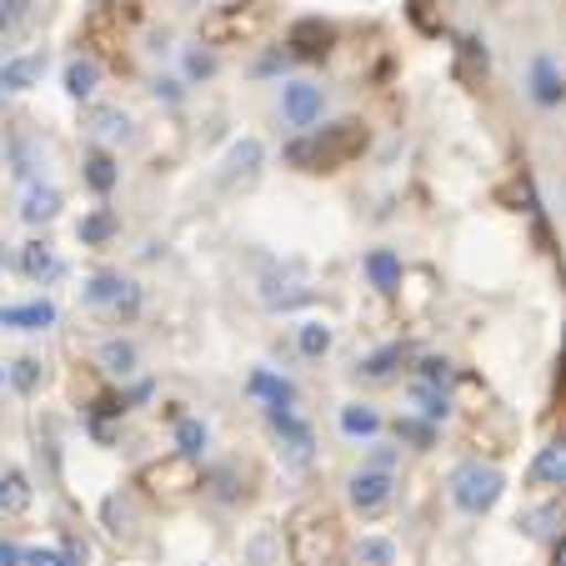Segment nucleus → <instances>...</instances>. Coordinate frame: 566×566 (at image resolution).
<instances>
[{
    "label": "nucleus",
    "mask_w": 566,
    "mask_h": 566,
    "mask_svg": "<svg viewBox=\"0 0 566 566\" xmlns=\"http://www.w3.org/2000/svg\"><path fill=\"white\" fill-rule=\"evenodd\" d=\"M286 552L291 566H346V536L332 506L301 502L286 522Z\"/></svg>",
    "instance_id": "obj_1"
},
{
    "label": "nucleus",
    "mask_w": 566,
    "mask_h": 566,
    "mask_svg": "<svg viewBox=\"0 0 566 566\" xmlns=\"http://www.w3.org/2000/svg\"><path fill=\"white\" fill-rule=\"evenodd\" d=\"M361 150H366L361 120H336V126H321V130L296 136L281 156H286V166H296V171H342V166H352Z\"/></svg>",
    "instance_id": "obj_2"
},
{
    "label": "nucleus",
    "mask_w": 566,
    "mask_h": 566,
    "mask_svg": "<svg viewBox=\"0 0 566 566\" xmlns=\"http://www.w3.org/2000/svg\"><path fill=\"white\" fill-rule=\"evenodd\" d=\"M506 492V476L496 461H461L457 471H451V502L461 506L467 516H481V512H492L496 502H502Z\"/></svg>",
    "instance_id": "obj_3"
},
{
    "label": "nucleus",
    "mask_w": 566,
    "mask_h": 566,
    "mask_svg": "<svg viewBox=\"0 0 566 566\" xmlns=\"http://www.w3.org/2000/svg\"><path fill=\"white\" fill-rule=\"evenodd\" d=\"M266 25V6L256 0H235V6H216L201 21V41L206 45H231V41H256Z\"/></svg>",
    "instance_id": "obj_4"
},
{
    "label": "nucleus",
    "mask_w": 566,
    "mask_h": 566,
    "mask_svg": "<svg viewBox=\"0 0 566 566\" xmlns=\"http://www.w3.org/2000/svg\"><path fill=\"white\" fill-rule=\"evenodd\" d=\"M86 301L101 311H111L116 321H130L140 311V286L126 281L120 271H96V276L86 281Z\"/></svg>",
    "instance_id": "obj_5"
},
{
    "label": "nucleus",
    "mask_w": 566,
    "mask_h": 566,
    "mask_svg": "<svg viewBox=\"0 0 566 566\" xmlns=\"http://www.w3.org/2000/svg\"><path fill=\"white\" fill-rule=\"evenodd\" d=\"M140 481L150 486V496H166V502H176V496H186L191 486H201V471H196V461L191 457H166V461H156V467H146L140 471Z\"/></svg>",
    "instance_id": "obj_6"
},
{
    "label": "nucleus",
    "mask_w": 566,
    "mask_h": 566,
    "mask_svg": "<svg viewBox=\"0 0 566 566\" xmlns=\"http://www.w3.org/2000/svg\"><path fill=\"white\" fill-rule=\"evenodd\" d=\"M266 421L271 431L281 437V451H286L291 467H311V457H316V437H311V427L296 417V407H266Z\"/></svg>",
    "instance_id": "obj_7"
},
{
    "label": "nucleus",
    "mask_w": 566,
    "mask_h": 566,
    "mask_svg": "<svg viewBox=\"0 0 566 566\" xmlns=\"http://www.w3.org/2000/svg\"><path fill=\"white\" fill-rule=\"evenodd\" d=\"M336 45V25L316 21V15H306V21H296L286 31V55L291 61H326Z\"/></svg>",
    "instance_id": "obj_8"
},
{
    "label": "nucleus",
    "mask_w": 566,
    "mask_h": 566,
    "mask_svg": "<svg viewBox=\"0 0 566 566\" xmlns=\"http://www.w3.org/2000/svg\"><path fill=\"white\" fill-rule=\"evenodd\" d=\"M321 111H326V91H321L316 81H291V86L281 91V116H286V126H296V130L316 126Z\"/></svg>",
    "instance_id": "obj_9"
},
{
    "label": "nucleus",
    "mask_w": 566,
    "mask_h": 566,
    "mask_svg": "<svg viewBox=\"0 0 566 566\" xmlns=\"http://www.w3.org/2000/svg\"><path fill=\"white\" fill-rule=\"evenodd\" d=\"M391 496H396V481H391V471H376V467H361L352 476V506L361 516H376V512H386L391 506Z\"/></svg>",
    "instance_id": "obj_10"
},
{
    "label": "nucleus",
    "mask_w": 566,
    "mask_h": 566,
    "mask_svg": "<svg viewBox=\"0 0 566 566\" xmlns=\"http://www.w3.org/2000/svg\"><path fill=\"white\" fill-rule=\"evenodd\" d=\"M261 296H266L271 311H291V306H301V301H311V286L296 266H281L266 276V291H261Z\"/></svg>",
    "instance_id": "obj_11"
},
{
    "label": "nucleus",
    "mask_w": 566,
    "mask_h": 566,
    "mask_svg": "<svg viewBox=\"0 0 566 566\" xmlns=\"http://www.w3.org/2000/svg\"><path fill=\"white\" fill-rule=\"evenodd\" d=\"M61 311L55 301H21V306H0V326H11V332H45L55 326Z\"/></svg>",
    "instance_id": "obj_12"
},
{
    "label": "nucleus",
    "mask_w": 566,
    "mask_h": 566,
    "mask_svg": "<svg viewBox=\"0 0 566 566\" xmlns=\"http://www.w3.org/2000/svg\"><path fill=\"white\" fill-rule=\"evenodd\" d=\"M41 71H45L41 51L15 55V61H0V91H6V96H21V91H31L35 81H41Z\"/></svg>",
    "instance_id": "obj_13"
},
{
    "label": "nucleus",
    "mask_w": 566,
    "mask_h": 566,
    "mask_svg": "<svg viewBox=\"0 0 566 566\" xmlns=\"http://www.w3.org/2000/svg\"><path fill=\"white\" fill-rule=\"evenodd\" d=\"M15 266H21L31 281H41V286H51V281H61V276H65V261L55 256V251L45 247V241H31V247L21 251V261H15Z\"/></svg>",
    "instance_id": "obj_14"
},
{
    "label": "nucleus",
    "mask_w": 566,
    "mask_h": 566,
    "mask_svg": "<svg viewBox=\"0 0 566 566\" xmlns=\"http://www.w3.org/2000/svg\"><path fill=\"white\" fill-rule=\"evenodd\" d=\"M536 486H566V437H552L532 461Z\"/></svg>",
    "instance_id": "obj_15"
},
{
    "label": "nucleus",
    "mask_w": 566,
    "mask_h": 566,
    "mask_svg": "<svg viewBox=\"0 0 566 566\" xmlns=\"http://www.w3.org/2000/svg\"><path fill=\"white\" fill-rule=\"evenodd\" d=\"M522 532L526 536H542V542H562V536H566V502L532 506V512L522 516Z\"/></svg>",
    "instance_id": "obj_16"
},
{
    "label": "nucleus",
    "mask_w": 566,
    "mask_h": 566,
    "mask_svg": "<svg viewBox=\"0 0 566 566\" xmlns=\"http://www.w3.org/2000/svg\"><path fill=\"white\" fill-rule=\"evenodd\" d=\"M366 276H371V286L381 291V296H396V291H401V256H396V251H366Z\"/></svg>",
    "instance_id": "obj_17"
},
{
    "label": "nucleus",
    "mask_w": 566,
    "mask_h": 566,
    "mask_svg": "<svg viewBox=\"0 0 566 566\" xmlns=\"http://www.w3.org/2000/svg\"><path fill=\"white\" fill-rule=\"evenodd\" d=\"M247 391L251 396H261L266 407H296V381H286V376H276V371H251V381H247Z\"/></svg>",
    "instance_id": "obj_18"
},
{
    "label": "nucleus",
    "mask_w": 566,
    "mask_h": 566,
    "mask_svg": "<svg viewBox=\"0 0 566 566\" xmlns=\"http://www.w3.org/2000/svg\"><path fill=\"white\" fill-rule=\"evenodd\" d=\"M61 216V191L55 186H25V201H21V221L25 226H45Z\"/></svg>",
    "instance_id": "obj_19"
},
{
    "label": "nucleus",
    "mask_w": 566,
    "mask_h": 566,
    "mask_svg": "<svg viewBox=\"0 0 566 566\" xmlns=\"http://www.w3.org/2000/svg\"><path fill=\"white\" fill-rule=\"evenodd\" d=\"M81 176H86V186L96 196H111V191H116V181H120V166H116V156H111V150H91V156L81 160Z\"/></svg>",
    "instance_id": "obj_20"
},
{
    "label": "nucleus",
    "mask_w": 566,
    "mask_h": 566,
    "mask_svg": "<svg viewBox=\"0 0 566 566\" xmlns=\"http://www.w3.org/2000/svg\"><path fill=\"white\" fill-rule=\"evenodd\" d=\"M381 411L376 407H366V401H352V407H342V437H352V441H371V437H381Z\"/></svg>",
    "instance_id": "obj_21"
},
{
    "label": "nucleus",
    "mask_w": 566,
    "mask_h": 566,
    "mask_svg": "<svg viewBox=\"0 0 566 566\" xmlns=\"http://www.w3.org/2000/svg\"><path fill=\"white\" fill-rule=\"evenodd\" d=\"M101 86V61L96 55H75L71 65H65V91H71L75 101H91Z\"/></svg>",
    "instance_id": "obj_22"
},
{
    "label": "nucleus",
    "mask_w": 566,
    "mask_h": 566,
    "mask_svg": "<svg viewBox=\"0 0 566 566\" xmlns=\"http://www.w3.org/2000/svg\"><path fill=\"white\" fill-rule=\"evenodd\" d=\"M532 96H536V106H562L566 101V81H562V71H556L546 55L532 65Z\"/></svg>",
    "instance_id": "obj_23"
},
{
    "label": "nucleus",
    "mask_w": 566,
    "mask_h": 566,
    "mask_svg": "<svg viewBox=\"0 0 566 566\" xmlns=\"http://www.w3.org/2000/svg\"><path fill=\"white\" fill-rule=\"evenodd\" d=\"M411 401H417V417L421 421H447L451 417V391H441V386H421V381H411Z\"/></svg>",
    "instance_id": "obj_24"
},
{
    "label": "nucleus",
    "mask_w": 566,
    "mask_h": 566,
    "mask_svg": "<svg viewBox=\"0 0 566 566\" xmlns=\"http://www.w3.org/2000/svg\"><path fill=\"white\" fill-rule=\"evenodd\" d=\"M120 231V216L116 211H91V216H81V226H75V235H81V247H106L111 235Z\"/></svg>",
    "instance_id": "obj_25"
},
{
    "label": "nucleus",
    "mask_w": 566,
    "mask_h": 566,
    "mask_svg": "<svg viewBox=\"0 0 566 566\" xmlns=\"http://www.w3.org/2000/svg\"><path fill=\"white\" fill-rule=\"evenodd\" d=\"M171 431H176V451L191 461L206 457V447H211V431H206V421H196V417H176Z\"/></svg>",
    "instance_id": "obj_26"
},
{
    "label": "nucleus",
    "mask_w": 566,
    "mask_h": 566,
    "mask_svg": "<svg viewBox=\"0 0 566 566\" xmlns=\"http://www.w3.org/2000/svg\"><path fill=\"white\" fill-rule=\"evenodd\" d=\"M407 361H411V346H407V342H391V346H381V352L366 356V361H361V376H371V381H386L396 366H407Z\"/></svg>",
    "instance_id": "obj_27"
},
{
    "label": "nucleus",
    "mask_w": 566,
    "mask_h": 566,
    "mask_svg": "<svg viewBox=\"0 0 566 566\" xmlns=\"http://www.w3.org/2000/svg\"><path fill=\"white\" fill-rule=\"evenodd\" d=\"M25 506H31V476H25V471H6V476H0V512L21 516Z\"/></svg>",
    "instance_id": "obj_28"
},
{
    "label": "nucleus",
    "mask_w": 566,
    "mask_h": 566,
    "mask_svg": "<svg viewBox=\"0 0 566 566\" xmlns=\"http://www.w3.org/2000/svg\"><path fill=\"white\" fill-rule=\"evenodd\" d=\"M261 156H266V150H261V140H235L231 146V156H226V176H241V181H251V176H256V166H261Z\"/></svg>",
    "instance_id": "obj_29"
},
{
    "label": "nucleus",
    "mask_w": 566,
    "mask_h": 566,
    "mask_svg": "<svg viewBox=\"0 0 566 566\" xmlns=\"http://www.w3.org/2000/svg\"><path fill=\"white\" fill-rule=\"evenodd\" d=\"M96 361H101V371H106V376H130V371H136V346L116 336V342H106L96 352Z\"/></svg>",
    "instance_id": "obj_30"
},
{
    "label": "nucleus",
    "mask_w": 566,
    "mask_h": 566,
    "mask_svg": "<svg viewBox=\"0 0 566 566\" xmlns=\"http://www.w3.org/2000/svg\"><path fill=\"white\" fill-rule=\"evenodd\" d=\"M296 346H301V356H326L332 352V326H326V321H301Z\"/></svg>",
    "instance_id": "obj_31"
},
{
    "label": "nucleus",
    "mask_w": 566,
    "mask_h": 566,
    "mask_svg": "<svg viewBox=\"0 0 566 566\" xmlns=\"http://www.w3.org/2000/svg\"><path fill=\"white\" fill-rule=\"evenodd\" d=\"M411 381H421V386H441V391H451V381H457V366L447 361V356H421L417 361V376Z\"/></svg>",
    "instance_id": "obj_32"
},
{
    "label": "nucleus",
    "mask_w": 566,
    "mask_h": 566,
    "mask_svg": "<svg viewBox=\"0 0 566 566\" xmlns=\"http://www.w3.org/2000/svg\"><path fill=\"white\" fill-rule=\"evenodd\" d=\"M91 136L96 140H130V116L126 111H96V116H91Z\"/></svg>",
    "instance_id": "obj_33"
},
{
    "label": "nucleus",
    "mask_w": 566,
    "mask_h": 566,
    "mask_svg": "<svg viewBox=\"0 0 566 566\" xmlns=\"http://www.w3.org/2000/svg\"><path fill=\"white\" fill-rule=\"evenodd\" d=\"M396 441H407V447L427 451L431 441H437V427H431V421H421V417H401V421H396Z\"/></svg>",
    "instance_id": "obj_34"
},
{
    "label": "nucleus",
    "mask_w": 566,
    "mask_h": 566,
    "mask_svg": "<svg viewBox=\"0 0 566 566\" xmlns=\"http://www.w3.org/2000/svg\"><path fill=\"white\" fill-rule=\"evenodd\" d=\"M6 376H11V386H15V391H25V396H31L35 386H41V361H35V356H21V361H15Z\"/></svg>",
    "instance_id": "obj_35"
},
{
    "label": "nucleus",
    "mask_w": 566,
    "mask_h": 566,
    "mask_svg": "<svg viewBox=\"0 0 566 566\" xmlns=\"http://www.w3.org/2000/svg\"><path fill=\"white\" fill-rule=\"evenodd\" d=\"M356 556H361V562H371V566H391V562H396V546L381 542V536H366Z\"/></svg>",
    "instance_id": "obj_36"
},
{
    "label": "nucleus",
    "mask_w": 566,
    "mask_h": 566,
    "mask_svg": "<svg viewBox=\"0 0 566 566\" xmlns=\"http://www.w3.org/2000/svg\"><path fill=\"white\" fill-rule=\"evenodd\" d=\"M25 566H75V562L61 552V546H31V552H25Z\"/></svg>",
    "instance_id": "obj_37"
},
{
    "label": "nucleus",
    "mask_w": 566,
    "mask_h": 566,
    "mask_svg": "<svg viewBox=\"0 0 566 566\" xmlns=\"http://www.w3.org/2000/svg\"><path fill=\"white\" fill-rule=\"evenodd\" d=\"M106 526H111V532H130V502H126V496H111V502H106Z\"/></svg>",
    "instance_id": "obj_38"
},
{
    "label": "nucleus",
    "mask_w": 566,
    "mask_h": 566,
    "mask_svg": "<svg viewBox=\"0 0 566 566\" xmlns=\"http://www.w3.org/2000/svg\"><path fill=\"white\" fill-rule=\"evenodd\" d=\"M186 71H191L196 81H201V75H211V71H216V55H211V51H191V55H186Z\"/></svg>",
    "instance_id": "obj_39"
},
{
    "label": "nucleus",
    "mask_w": 566,
    "mask_h": 566,
    "mask_svg": "<svg viewBox=\"0 0 566 566\" xmlns=\"http://www.w3.org/2000/svg\"><path fill=\"white\" fill-rule=\"evenodd\" d=\"M0 566H25V546L0 542Z\"/></svg>",
    "instance_id": "obj_40"
},
{
    "label": "nucleus",
    "mask_w": 566,
    "mask_h": 566,
    "mask_svg": "<svg viewBox=\"0 0 566 566\" xmlns=\"http://www.w3.org/2000/svg\"><path fill=\"white\" fill-rule=\"evenodd\" d=\"M552 566H566V536L562 542H552Z\"/></svg>",
    "instance_id": "obj_41"
},
{
    "label": "nucleus",
    "mask_w": 566,
    "mask_h": 566,
    "mask_svg": "<svg viewBox=\"0 0 566 566\" xmlns=\"http://www.w3.org/2000/svg\"><path fill=\"white\" fill-rule=\"evenodd\" d=\"M0 381H6V366H0Z\"/></svg>",
    "instance_id": "obj_42"
},
{
    "label": "nucleus",
    "mask_w": 566,
    "mask_h": 566,
    "mask_svg": "<svg viewBox=\"0 0 566 566\" xmlns=\"http://www.w3.org/2000/svg\"><path fill=\"white\" fill-rule=\"evenodd\" d=\"M0 6H6V0H0Z\"/></svg>",
    "instance_id": "obj_43"
}]
</instances>
